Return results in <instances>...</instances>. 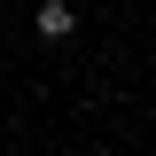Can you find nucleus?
Wrapping results in <instances>:
<instances>
[{
    "instance_id": "obj_1",
    "label": "nucleus",
    "mask_w": 156,
    "mask_h": 156,
    "mask_svg": "<svg viewBox=\"0 0 156 156\" xmlns=\"http://www.w3.org/2000/svg\"><path fill=\"white\" fill-rule=\"evenodd\" d=\"M70 0H39V39H70Z\"/></svg>"
}]
</instances>
